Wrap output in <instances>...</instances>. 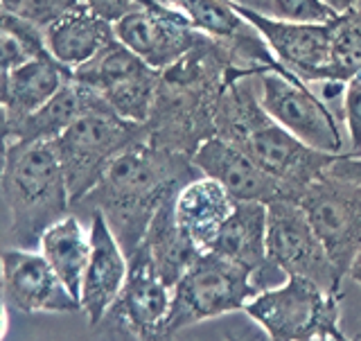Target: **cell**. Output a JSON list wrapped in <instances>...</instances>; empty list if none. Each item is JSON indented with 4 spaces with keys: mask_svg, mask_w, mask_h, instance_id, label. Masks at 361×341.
I'll use <instances>...</instances> for the list:
<instances>
[{
    "mask_svg": "<svg viewBox=\"0 0 361 341\" xmlns=\"http://www.w3.org/2000/svg\"><path fill=\"white\" fill-rule=\"evenodd\" d=\"M203 177L190 156L140 140L124 150L102 174L97 186L75 203L73 210H97L104 215L124 253L131 256L145 240L156 210L163 201Z\"/></svg>",
    "mask_w": 361,
    "mask_h": 341,
    "instance_id": "cell-2",
    "label": "cell"
},
{
    "mask_svg": "<svg viewBox=\"0 0 361 341\" xmlns=\"http://www.w3.org/2000/svg\"><path fill=\"white\" fill-rule=\"evenodd\" d=\"M90 256L79 289V305L88 325H99L106 319L113 303L120 297L129 271V256L124 253L118 237L113 235L104 215L90 213Z\"/></svg>",
    "mask_w": 361,
    "mask_h": 341,
    "instance_id": "cell-16",
    "label": "cell"
},
{
    "mask_svg": "<svg viewBox=\"0 0 361 341\" xmlns=\"http://www.w3.org/2000/svg\"><path fill=\"white\" fill-rule=\"evenodd\" d=\"M71 79V68L61 66L48 50L34 54L25 64L16 66L5 77L3 102H0V107L5 109L9 118V124L27 118L30 113L41 109Z\"/></svg>",
    "mask_w": 361,
    "mask_h": 341,
    "instance_id": "cell-21",
    "label": "cell"
},
{
    "mask_svg": "<svg viewBox=\"0 0 361 341\" xmlns=\"http://www.w3.org/2000/svg\"><path fill=\"white\" fill-rule=\"evenodd\" d=\"M7 330H9V303L5 299V294L0 292V341L5 339Z\"/></svg>",
    "mask_w": 361,
    "mask_h": 341,
    "instance_id": "cell-34",
    "label": "cell"
},
{
    "mask_svg": "<svg viewBox=\"0 0 361 341\" xmlns=\"http://www.w3.org/2000/svg\"><path fill=\"white\" fill-rule=\"evenodd\" d=\"M41 32L45 50L71 71L84 66L111 41H116L113 23L99 16L86 0H79L75 7H71Z\"/></svg>",
    "mask_w": 361,
    "mask_h": 341,
    "instance_id": "cell-18",
    "label": "cell"
},
{
    "mask_svg": "<svg viewBox=\"0 0 361 341\" xmlns=\"http://www.w3.org/2000/svg\"><path fill=\"white\" fill-rule=\"evenodd\" d=\"M203 177L221 184L235 201H257L271 203L276 199H291L274 177H269L262 167L253 163L240 147L212 136L192 156Z\"/></svg>",
    "mask_w": 361,
    "mask_h": 341,
    "instance_id": "cell-17",
    "label": "cell"
},
{
    "mask_svg": "<svg viewBox=\"0 0 361 341\" xmlns=\"http://www.w3.org/2000/svg\"><path fill=\"white\" fill-rule=\"evenodd\" d=\"M214 127L219 138L240 147L287 190L291 199H298L300 192L325 174L336 158V154L305 145L269 116L259 102L255 75L237 79L226 88Z\"/></svg>",
    "mask_w": 361,
    "mask_h": 341,
    "instance_id": "cell-3",
    "label": "cell"
},
{
    "mask_svg": "<svg viewBox=\"0 0 361 341\" xmlns=\"http://www.w3.org/2000/svg\"><path fill=\"white\" fill-rule=\"evenodd\" d=\"M147 140V127L116 116L109 107L84 113L52 143L56 158L63 167L73 206L97 186L106 167L129 150Z\"/></svg>",
    "mask_w": 361,
    "mask_h": 341,
    "instance_id": "cell-5",
    "label": "cell"
},
{
    "mask_svg": "<svg viewBox=\"0 0 361 341\" xmlns=\"http://www.w3.org/2000/svg\"><path fill=\"white\" fill-rule=\"evenodd\" d=\"M176 195L163 201V206L156 210L142 240V246L147 249V253L152 256L158 274L167 282L169 289H172L178 282V278L203 256L199 249L188 240V235L178 229L176 217H174Z\"/></svg>",
    "mask_w": 361,
    "mask_h": 341,
    "instance_id": "cell-24",
    "label": "cell"
},
{
    "mask_svg": "<svg viewBox=\"0 0 361 341\" xmlns=\"http://www.w3.org/2000/svg\"><path fill=\"white\" fill-rule=\"evenodd\" d=\"M323 341H338V339H336V337H334V335H330V337H325V339H323Z\"/></svg>",
    "mask_w": 361,
    "mask_h": 341,
    "instance_id": "cell-39",
    "label": "cell"
},
{
    "mask_svg": "<svg viewBox=\"0 0 361 341\" xmlns=\"http://www.w3.org/2000/svg\"><path fill=\"white\" fill-rule=\"evenodd\" d=\"M9 143H11V124H9L5 109L0 107V174H3V169H5Z\"/></svg>",
    "mask_w": 361,
    "mask_h": 341,
    "instance_id": "cell-33",
    "label": "cell"
},
{
    "mask_svg": "<svg viewBox=\"0 0 361 341\" xmlns=\"http://www.w3.org/2000/svg\"><path fill=\"white\" fill-rule=\"evenodd\" d=\"M39 251L61 278L66 289L79 301V289L90 256V231L84 229L75 213H68L43 231Z\"/></svg>",
    "mask_w": 361,
    "mask_h": 341,
    "instance_id": "cell-23",
    "label": "cell"
},
{
    "mask_svg": "<svg viewBox=\"0 0 361 341\" xmlns=\"http://www.w3.org/2000/svg\"><path fill=\"white\" fill-rule=\"evenodd\" d=\"M274 68L280 64L253 28L237 39L201 34L192 50L161 71L145 122L147 140L192 158L203 143L217 136L214 120L226 88Z\"/></svg>",
    "mask_w": 361,
    "mask_h": 341,
    "instance_id": "cell-1",
    "label": "cell"
},
{
    "mask_svg": "<svg viewBox=\"0 0 361 341\" xmlns=\"http://www.w3.org/2000/svg\"><path fill=\"white\" fill-rule=\"evenodd\" d=\"M361 71V7L330 20V73L332 82L345 84Z\"/></svg>",
    "mask_w": 361,
    "mask_h": 341,
    "instance_id": "cell-26",
    "label": "cell"
},
{
    "mask_svg": "<svg viewBox=\"0 0 361 341\" xmlns=\"http://www.w3.org/2000/svg\"><path fill=\"white\" fill-rule=\"evenodd\" d=\"M77 3L79 0H0V9L43 30Z\"/></svg>",
    "mask_w": 361,
    "mask_h": 341,
    "instance_id": "cell-27",
    "label": "cell"
},
{
    "mask_svg": "<svg viewBox=\"0 0 361 341\" xmlns=\"http://www.w3.org/2000/svg\"><path fill=\"white\" fill-rule=\"evenodd\" d=\"M185 16L197 32L214 39H237L251 25L233 9L231 0H158Z\"/></svg>",
    "mask_w": 361,
    "mask_h": 341,
    "instance_id": "cell-25",
    "label": "cell"
},
{
    "mask_svg": "<svg viewBox=\"0 0 361 341\" xmlns=\"http://www.w3.org/2000/svg\"><path fill=\"white\" fill-rule=\"evenodd\" d=\"M341 297L310 278L287 276L248 301L244 312L271 341H323L338 330Z\"/></svg>",
    "mask_w": 361,
    "mask_h": 341,
    "instance_id": "cell-6",
    "label": "cell"
},
{
    "mask_svg": "<svg viewBox=\"0 0 361 341\" xmlns=\"http://www.w3.org/2000/svg\"><path fill=\"white\" fill-rule=\"evenodd\" d=\"M262 292L246 267L217 253H203L172 287L165 337L195 323L246 308Z\"/></svg>",
    "mask_w": 361,
    "mask_h": 341,
    "instance_id": "cell-7",
    "label": "cell"
},
{
    "mask_svg": "<svg viewBox=\"0 0 361 341\" xmlns=\"http://www.w3.org/2000/svg\"><path fill=\"white\" fill-rule=\"evenodd\" d=\"M169 308H172V289L167 287L152 256L140 244L129 256L127 280L109 314L131 337L152 341L165 337Z\"/></svg>",
    "mask_w": 361,
    "mask_h": 341,
    "instance_id": "cell-15",
    "label": "cell"
},
{
    "mask_svg": "<svg viewBox=\"0 0 361 341\" xmlns=\"http://www.w3.org/2000/svg\"><path fill=\"white\" fill-rule=\"evenodd\" d=\"M332 335H334V337H336V339H338V341H355V339H353V337H348V335H345V333H343V330H341V328H338V330H334V333H332Z\"/></svg>",
    "mask_w": 361,
    "mask_h": 341,
    "instance_id": "cell-37",
    "label": "cell"
},
{
    "mask_svg": "<svg viewBox=\"0 0 361 341\" xmlns=\"http://www.w3.org/2000/svg\"><path fill=\"white\" fill-rule=\"evenodd\" d=\"M226 341H271V339L262 333V328H257L253 323V325H242V328L226 330Z\"/></svg>",
    "mask_w": 361,
    "mask_h": 341,
    "instance_id": "cell-32",
    "label": "cell"
},
{
    "mask_svg": "<svg viewBox=\"0 0 361 341\" xmlns=\"http://www.w3.org/2000/svg\"><path fill=\"white\" fill-rule=\"evenodd\" d=\"M0 292L11 308L25 314L82 312L79 301L37 249L7 246L0 251Z\"/></svg>",
    "mask_w": 361,
    "mask_h": 341,
    "instance_id": "cell-14",
    "label": "cell"
},
{
    "mask_svg": "<svg viewBox=\"0 0 361 341\" xmlns=\"http://www.w3.org/2000/svg\"><path fill=\"white\" fill-rule=\"evenodd\" d=\"M271 16L296 23H330L336 14L323 0H271Z\"/></svg>",
    "mask_w": 361,
    "mask_h": 341,
    "instance_id": "cell-29",
    "label": "cell"
},
{
    "mask_svg": "<svg viewBox=\"0 0 361 341\" xmlns=\"http://www.w3.org/2000/svg\"><path fill=\"white\" fill-rule=\"evenodd\" d=\"M106 107L95 90L82 86L71 79L59 93L48 100L41 109L30 113L27 118L11 124V140L18 143H54L59 136L73 127L84 113Z\"/></svg>",
    "mask_w": 361,
    "mask_h": 341,
    "instance_id": "cell-22",
    "label": "cell"
},
{
    "mask_svg": "<svg viewBox=\"0 0 361 341\" xmlns=\"http://www.w3.org/2000/svg\"><path fill=\"white\" fill-rule=\"evenodd\" d=\"M212 253L246 267L259 289H267L271 267L267 258V206L257 201H237L214 242Z\"/></svg>",
    "mask_w": 361,
    "mask_h": 341,
    "instance_id": "cell-20",
    "label": "cell"
},
{
    "mask_svg": "<svg viewBox=\"0 0 361 341\" xmlns=\"http://www.w3.org/2000/svg\"><path fill=\"white\" fill-rule=\"evenodd\" d=\"M296 201L345 276L361 246V184L325 172L312 181Z\"/></svg>",
    "mask_w": 361,
    "mask_h": 341,
    "instance_id": "cell-11",
    "label": "cell"
},
{
    "mask_svg": "<svg viewBox=\"0 0 361 341\" xmlns=\"http://www.w3.org/2000/svg\"><path fill=\"white\" fill-rule=\"evenodd\" d=\"M116 39L154 71H165L192 50L201 37L185 16L158 0H138L113 23Z\"/></svg>",
    "mask_w": 361,
    "mask_h": 341,
    "instance_id": "cell-13",
    "label": "cell"
},
{
    "mask_svg": "<svg viewBox=\"0 0 361 341\" xmlns=\"http://www.w3.org/2000/svg\"><path fill=\"white\" fill-rule=\"evenodd\" d=\"M86 3L93 7L99 16L109 18L111 23H116L118 18H122L124 14H127L138 0H86Z\"/></svg>",
    "mask_w": 361,
    "mask_h": 341,
    "instance_id": "cell-30",
    "label": "cell"
},
{
    "mask_svg": "<svg viewBox=\"0 0 361 341\" xmlns=\"http://www.w3.org/2000/svg\"><path fill=\"white\" fill-rule=\"evenodd\" d=\"M343 124L350 143L345 156H361V71L350 77L343 88Z\"/></svg>",
    "mask_w": 361,
    "mask_h": 341,
    "instance_id": "cell-28",
    "label": "cell"
},
{
    "mask_svg": "<svg viewBox=\"0 0 361 341\" xmlns=\"http://www.w3.org/2000/svg\"><path fill=\"white\" fill-rule=\"evenodd\" d=\"M0 197L9 208L16 246H39L43 231L73 213L71 190L52 143L11 140L0 174Z\"/></svg>",
    "mask_w": 361,
    "mask_h": 341,
    "instance_id": "cell-4",
    "label": "cell"
},
{
    "mask_svg": "<svg viewBox=\"0 0 361 341\" xmlns=\"http://www.w3.org/2000/svg\"><path fill=\"white\" fill-rule=\"evenodd\" d=\"M267 113L305 145L327 154H345V140L332 107L285 68L255 75Z\"/></svg>",
    "mask_w": 361,
    "mask_h": 341,
    "instance_id": "cell-9",
    "label": "cell"
},
{
    "mask_svg": "<svg viewBox=\"0 0 361 341\" xmlns=\"http://www.w3.org/2000/svg\"><path fill=\"white\" fill-rule=\"evenodd\" d=\"M345 276H348L350 282H355V285L361 289V246H359L357 256L353 258V263H350V269H348Z\"/></svg>",
    "mask_w": 361,
    "mask_h": 341,
    "instance_id": "cell-35",
    "label": "cell"
},
{
    "mask_svg": "<svg viewBox=\"0 0 361 341\" xmlns=\"http://www.w3.org/2000/svg\"><path fill=\"white\" fill-rule=\"evenodd\" d=\"M235 203L237 201L221 184L210 177H197L178 190L174 199V217L188 240L201 253H210Z\"/></svg>",
    "mask_w": 361,
    "mask_h": 341,
    "instance_id": "cell-19",
    "label": "cell"
},
{
    "mask_svg": "<svg viewBox=\"0 0 361 341\" xmlns=\"http://www.w3.org/2000/svg\"><path fill=\"white\" fill-rule=\"evenodd\" d=\"M5 73H0V102H3V88H5Z\"/></svg>",
    "mask_w": 361,
    "mask_h": 341,
    "instance_id": "cell-38",
    "label": "cell"
},
{
    "mask_svg": "<svg viewBox=\"0 0 361 341\" xmlns=\"http://www.w3.org/2000/svg\"><path fill=\"white\" fill-rule=\"evenodd\" d=\"M327 172L348 179V181H355V184H361V156H345V154L336 156Z\"/></svg>",
    "mask_w": 361,
    "mask_h": 341,
    "instance_id": "cell-31",
    "label": "cell"
},
{
    "mask_svg": "<svg viewBox=\"0 0 361 341\" xmlns=\"http://www.w3.org/2000/svg\"><path fill=\"white\" fill-rule=\"evenodd\" d=\"M233 9L264 39L276 61L305 84L332 82L330 23H296L231 0Z\"/></svg>",
    "mask_w": 361,
    "mask_h": 341,
    "instance_id": "cell-12",
    "label": "cell"
},
{
    "mask_svg": "<svg viewBox=\"0 0 361 341\" xmlns=\"http://www.w3.org/2000/svg\"><path fill=\"white\" fill-rule=\"evenodd\" d=\"M267 258L285 278L302 276L327 292L343 294L345 276L334 265L296 199L267 203Z\"/></svg>",
    "mask_w": 361,
    "mask_h": 341,
    "instance_id": "cell-8",
    "label": "cell"
},
{
    "mask_svg": "<svg viewBox=\"0 0 361 341\" xmlns=\"http://www.w3.org/2000/svg\"><path fill=\"white\" fill-rule=\"evenodd\" d=\"M359 7H361V0H359Z\"/></svg>",
    "mask_w": 361,
    "mask_h": 341,
    "instance_id": "cell-40",
    "label": "cell"
},
{
    "mask_svg": "<svg viewBox=\"0 0 361 341\" xmlns=\"http://www.w3.org/2000/svg\"><path fill=\"white\" fill-rule=\"evenodd\" d=\"M161 71H154L118 39L73 71V79L95 90L116 116L145 124L149 118Z\"/></svg>",
    "mask_w": 361,
    "mask_h": 341,
    "instance_id": "cell-10",
    "label": "cell"
},
{
    "mask_svg": "<svg viewBox=\"0 0 361 341\" xmlns=\"http://www.w3.org/2000/svg\"><path fill=\"white\" fill-rule=\"evenodd\" d=\"M323 3L330 7L334 14H345V11L359 7V0H323Z\"/></svg>",
    "mask_w": 361,
    "mask_h": 341,
    "instance_id": "cell-36",
    "label": "cell"
}]
</instances>
